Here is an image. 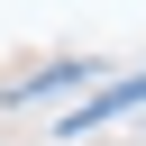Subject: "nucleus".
Segmentation results:
<instances>
[{"label": "nucleus", "instance_id": "1", "mask_svg": "<svg viewBox=\"0 0 146 146\" xmlns=\"http://www.w3.org/2000/svg\"><path fill=\"white\" fill-rule=\"evenodd\" d=\"M137 100H146V73H128V82H110L91 110H73V119H64V137H73V128H100V119H119V110H137Z\"/></svg>", "mask_w": 146, "mask_h": 146}]
</instances>
